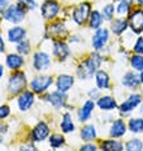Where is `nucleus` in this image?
Returning a JSON list of instances; mask_svg holds the SVG:
<instances>
[{"instance_id": "nucleus-1", "label": "nucleus", "mask_w": 143, "mask_h": 151, "mask_svg": "<svg viewBox=\"0 0 143 151\" xmlns=\"http://www.w3.org/2000/svg\"><path fill=\"white\" fill-rule=\"evenodd\" d=\"M100 64H102V58L98 53H92L90 57L84 62V64L77 69V75L80 79H89L92 76V74L96 73V70L99 69Z\"/></svg>"}, {"instance_id": "nucleus-2", "label": "nucleus", "mask_w": 143, "mask_h": 151, "mask_svg": "<svg viewBox=\"0 0 143 151\" xmlns=\"http://www.w3.org/2000/svg\"><path fill=\"white\" fill-rule=\"evenodd\" d=\"M27 85L26 75L23 73H15L10 76L9 81H8V88L11 94H18L20 91L24 90V88Z\"/></svg>"}, {"instance_id": "nucleus-3", "label": "nucleus", "mask_w": 143, "mask_h": 151, "mask_svg": "<svg viewBox=\"0 0 143 151\" xmlns=\"http://www.w3.org/2000/svg\"><path fill=\"white\" fill-rule=\"evenodd\" d=\"M53 83L52 76H48V75H41V76H36L31 83V89L34 91V93L39 94L43 93L49 88V85Z\"/></svg>"}, {"instance_id": "nucleus-4", "label": "nucleus", "mask_w": 143, "mask_h": 151, "mask_svg": "<svg viewBox=\"0 0 143 151\" xmlns=\"http://www.w3.org/2000/svg\"><path fill=\"white\" fill-rule=\"evenodd\" d=\"M89 17H90V3H82L74 9L72 18L80 26H82L89 19Z\"/></svg>"}, {"instance_id": "nucleus-5", "label": "nucleus", "mask_w": 143, "mask_h": 151, "mask_svg": "<svg viewBox=\"0 0 143 151\" xmlns=\"http://www.w3.org/2000/svg\"><path fill=\"white\" fill-rule=\"evenodd\" d=\"M24 18V9L19 5H10L4 12V19L11 23H19Z\"/></svg>"}, {"instance_id": "nucleus-6", "label": "nucleus", "mask_w": 143, "mask_h": 151, "mask_svg": "<svg viewBox=\"0 0 143 151\" xmlns=\"http://www.w3.org/2000/svg\"><path fill=\"white\" fill-rule=\"evenodd\" d=\"M129 27L134 33L143 32V9H134L129 15Z\"/></svg>"}, {"instance_id": "nucleus-7", "label": "nucleus", "mask_w": 143, "mask_h": 151, "mask_svg": "<svg viewBox=\"0 0 143 151\" xmlns=\"http://www.w3.org/2000/svg\"><path fill=\"white\" fill-rule=\"evenodd\" d=\"M60 12V4L56 0H46L41 8V13L46 19H53Z\"/></svg>"}, {"instance_id": "nucleus-8", "label": "nucleus", "mask_w": 143, "mask_h": 151, "mask_svg": "<svg viewBox=\"0 0 143 151\" xmlns=\"http://www.w3.org/2000/svg\"><path fill=\"white\" fill-rule=\"evenodd\" d=\"M109 40V32L105 28L96 29V33L92 37V47L95 50H102Z\"/></svg>"}, {"instance_id": "nucleus-9", "label": "nucleus", "mask_w": 143, "mask_h": 151, "mask_svg": "<svg viewBox=\"0 0 143 151\" xmlns=\"http://www.w3.org/2000/svg\"><path fill=\"white\" fill-rule=\"evenodd\" d=\"M49 64H51V58L46 52H36L34 57H33V66L36 70L42 71L47 70Z\"/></svg>"}, {"instance_id": "nucleus-10", "label": "nucleus", "mask_w": 143, "mask_h": 151, "mask_svg": "<svg viewBox=\"0 0 143 151\" xmlns=\"http://www.w3.org/2000/svg\"><path fill=\"white\" fill-rule=\"evenodd\" d=\"M33 102H34V94L29 90L23 91L18 98V107H19V109L23 112L28 111L29 108L33 106Z\"/></svg>"}, {"instance_id": "nucleus-11", "label": "nucleus", "mask_w": 143, "mask_h": 151, "mask_svg": "<svg viewBox=\"0 0 143 151\" xmlns=\"http://www.w3.org/2000/svg\"><path fill=\"white\" fill-rule=\"evenodd\" d=\"M49 135V128L44 122H39L32 131V140L33 141H43Z\"/></svg>"}, {"instance_id": "nucleus-12", "label": "nucleus", "mask_w": 143, "mask_h": 151, "mask_svg": "<svg viewBox=\"0 0 143 151\" xmlns=\"http://www.w3.org/2000/svg\"><path fill=\"white\" fill-rule=\"evenodd\" d=\"M74 85V78L70 76V75H60L56 81V86L58 91H62V93H66L69 91Z\"/></svg>"}, {"instance_id": "nucleus-13", "label": "nucleus", "mask_w": 143, "mask_h": 151, "mask_svg": "<svg viewBox=\"0 0 143 151\" xmlns=\"http://www.w3.org/2000/svg\"><path fill=\"white\" fill-rule=\"evenodd\" d=\"M53 55L58 57L60 60H65V58L70 55V48L65 42L62 41H54L53 43Z\"/></svg>"}, {"instance_id": "nucleus-14", "label": "nucleus", "mask_w": 143, "mask_h": 151, "mask_svg": "<svg viewBox=\"0 0 143 151\" xmlns=\"http://www.w3.org/2000/svg\"><path fill=\"white\" fill-rule=\"evenodd\" d=\"M139 103H141V95H138V94L130 95L124 103L120 104V111L123 113H128L130 111H133Z\"/></svg>"}, {"instance_id": "nucleus-15", "label": "nucleus", "mask_w": 143, "mask_h": 151, "mask_svg": "<svg viewBox=\"0 0 143 151\" xmlns=\"http://www.w3.org/2000/svg\"><path fill=\"white\" fill-rule=\"evenodd\" d=\"M47 100L52 104L54 108L60 109V108L64 107L65 103H66V95H65V93H62V91H58L57 90V91H54V93L49 94Z\"/></svg>"}, {"instance_id": "nucleus-16", "label": "nucleus", "mask_w": 143, "mask_h": 151, "mask_svg": "<svg viewBox=\"0 0 143 151\" xmlns=\"http://www.w3.org/2000/svg\"><path fill=\"white\" fill-rule=\"evenodd\" d=\"M6 66L10 70H18L22 68V65L24 64V60L22 55H16V53H10V55L6 56Z\"/></svg>"}, {"instance_id": "nucleus-17", "label": "nucleus", "mask_w": 143, "mask_h": 151, "mask_svg": "<svg viewBox=\"0 0 143 151\" xmlns=\"http://www.w3.org/2000/svg\"><path fill=\"white\" fill-rule=\"evenodd\" d=\"M98 107L102 111H113L117 108V100L113 96H100L98 100Z\"/></svg>"}, {"instance_id": "nucleus-18", "label": "nucleus", "mask_w": 143, "mask_h": 151, "mask_svg": "<svg viewBox=\"0 0 143 151\" xmlns=\"http://www.w3.org/2000/svg\"><path fill=\"white\" fill-rule=\"evenodd\" d=\"M26 37V29L22 27H13L8 31V40L10 42H20Z\"/></svg>"}, {"instance_id": "nucleus-19", "label": "nucleus", "mask_w": 143, "mask_h": 151, "mask_svg": "<svg viewBox=\"0 0 143 151\" xmlns=\"http://www.w3.org/2000/svg\"><path fill=\"white\" fill-rule=\"evenodd\" d=\"M125 133V123L123 119H117L110 127V136L112 137H122Z\"/></svg>"}, {"instance_id": "nucleus-20", "label": "nucleus", "mask_w": 143, "mask_h": 151, "mask_svg": "<svg viewBox=\"0 0 143 151\" xmlns=\"http://www.w3.org/2000/svg\"><path fill=\"white\" fill-rule=\"evenodd\" d=\"M94 106H95V104H94L92 100H87V102L84 104V107L79 111V121L85 122V121L89 119L91 112H92V109H94Z\"/></svg>"}, {"instance_id": "nucleus-21", "label": "nucleus", "mask_w": 143, "mask_h": 151, "mask_svg": "<svg viewBox=\"0 0 143 151\" xmlns=\"http://www.w3.org/2000/svg\"><path fill=\"white\" fill-rule=\"evenodd\" d=\"M110 27H112V31H113V33H114V35L120 36L122 33H123L125 29L129 27V24H128V22H127L125 19L119 18V19H114V20H113Z\"/></svg>"}, {"instance_id": "nucleus-22", "label": "nucleus", "mask_w": 143, "mask_h": 151, "mask_svg": "<svg viewBox=\"0 0 143 151\" xmlns=\"http://www.w3.org/2000/svg\"><path fill=\"white\" fill-rule=\"evenodd\" d=\"M139 81H141V79H138L136 74L127 73L123 79V85L129 88V89H136V88H138V85H139Z\"/></svg>"}, {"instance_id": "nucleus-23", "label": "nucleus", "mask_w": 143, "mask_h": 151, "mask_svg": "<svg viewBox=\"0 0 143 151\" xmlns=\"http://www.w3.org/2000/svg\"><path fill=\"white\" fill-rule=\"evenodd\" d=\"M103 14H100L98 10H94L90 13V17H89V27L91 29H99L100 26L103 24Z\"/></svg>"}, {"instance_id": "nucleus-24", "label": "nucleus", "mask_w": 143, "mask_h": 151, "mask_svg": "<svg viewBox=\"0 0 143 151\" xmlns=\"http://www.w3.org/2000/svg\"><path fill=\"white\" fill-rule=\"evenodd\" d=\"M103 151H123V144L115 140H108L100 145Z\"/></svg>"}, {"instance_id": "nucleus-25", "label": "nucleus", "mask_w": 143, "mask_h": 151, "mask_svg": "<svg viewBox=\"0 0 143 151\" xmlns=\"http://www.w3.org/2000/svg\"><path fill=\"white\" fill-rule=\"evenodd\" d=\"M96 78V85L99 89H109V76L103 70H99L95 75Z\"/></svg>"}, {"instance_id": "nucleus-26", "label": "nucleus", "mask_w": 143, "mask_h": 151, "mask_svg": "<svg viewBox=\"0 0 143 151\" xmlns=\"http://www.w3.org/2000/svg\"><path fill=\"white\" fill-rule=\"evenodd\" d=\"M95 137H96L95 126L87 124L81 129V138L84 141H86V142L87 141H92V140H95Z\"/></svg>"}, {"instance_id": "nucleus-27", "label": "nucleus", "mask_w": 143, "mask_h": 151, "mask_svg": "<svg viewBox=\"0 0 143 151\" xmlns=\"http://www.w3.org/2000/svg\"><path fill=\"white\" fill-rule=\"evenodd\" d=\"M61 129H62V132H65V133H70L75 129V124L72 122V119H71L70 113H65L64 117H62Z\"/></svg>"}, {"instance_id": "nucleus-28", "label": "nucleus", "mask_w": 143, "mask_h": 151, "mask_svg": "<svg viewBox=\"0 0 143 151\" xmlns=\"http://www.w3.org/2000/svg\"><path fill=\"white\" fill-rule=\"evenodd\" d=\"M48 32L49 35L53 36V37H57V38H61V36H64L66 33V29L65 26L61 23H53L48 27Z\"/></svg>"}, {"instance_id": "nucleus-29", "label": "nucleus", "mask_w": 143, "mask_h": 151, "mask_svg": "<svg viewBox=\"0 0 143 151\" xmlns=\"http://www.w3.org/2000/svg\"><path fill=\"white\" fill-rule=\"evenodd\" d=\"M128 126L130 131L134 133L143 132V118H130Z\"/></svg>"}, {"instance_id": "nucleus-30", "label": "nucleus", "mask_w": 143, "mask_h": 151, "mask_svg": "<svg viewBox=\"0 0 143 151\" xmlns=\"http://www.w3.org/2000/svg\"><path fill=\"white\" fill-rule=\"evenodd\" d=\"M125 150L127 151H142L143 150V144L141 140L138 138H133V140H129L125 145Z\"/></svg>"}, {"instance_id": "nucleus-31", "label": "nucleus", "mask_w": 143, "mask_h": 151, "mask_svg": "<svg viewBox=\"0 0 143 151\" xmlns=\"http://www.w3.org/2000/svg\"><path fill=\"white\" fill-rule=\"evenodd\" d=\"M130 65L137 71H143V56L142 55H134L130 58Z\"/></svg>"}, {"instance_id": "nucleus-32", "label": "nucleus", "mask_w": 143, "mask_h": 151, "mask_svg": "<svg viewBox=\"0 0 143 151\" xmlns=\"http://www.w3.org/2000/svg\"><path fill=\"white\" fill-rule=\"evenodd\" d=\"M65 144V138L64 136H61V135H52L51 137H49V145L52 146L53 149H58V147H61L62 145Z\"/></svg>"}, {"instance_id": "nucleus-33", "label": "nucleus", "mask_w": 143, "mask_h": 151, "mask_svg": "<svg viewBox=\"0 0 143 151\" xmlns=\"http://www.w3.org/2000/svg\"><path fill=\"white\" fill-rule=\"evenodd\" d=\"M129 10H130L129 1H127V0H119V3H118V5H117L118 13L120 15H125V14L129 13Z\"/></svg>"}, {"instance_id": "nucleus-34", "label": "nucleus", "mask_w": 143, "mask_h": 151, "mask_svg": "<svg viewBox=\"0 0 143 151\" xmlns=\"http://www.w3.org/2000/svg\"><path fill=\"white\" fill-rule=\"evenodd\" d=\"M29 41L27 40H22L20 42H18V46H16V51H18L20 55H28L29 51H31V47H29Z\"/></svg>"}, {"instance_id": "nucleus-35", "label": "nucleus", "mask_w": 143, "mask_h": 151, "mask_svg": "<svg viewBox=\"0 0 143 151\" xmlns=\"http://www.w3.org/2000/svg\"><path fill=\"white\" fill-rule=\"evenodd\" d=\"M18 5L22 8V9L33 10V9H36L37 4L34 0H18Z\"/></svg>"}, {"instance_id": "nucleus-36", "label": "nucleus", "mask_w": 143, "mask_h": 151, "mask_svg": "<svg viewBox=\"0 0 143 151\" xmlns=\"http://www.w3.org/2000/svg\"><path fill=\"white\" fill-rule=\"evenodd\" d=\"M113 15H114V5L113 4H108L103 8V17L107 20H112Z\"/></svg>"}, {"instance_id": "nucleus-37", "label": "nucleus", "mask_w": 143, "mask_h": 151, "mask_svg": "<svg viewBox=\"0 0 143 151\" xmlns=\"http://www.w3.org/2000/svg\"><path fill=\"white\" fill-rule=\"evenodd\" d=\"M134 52L138 55H143V37H139L134 45Z\"/></svg>"}, {"instance_id": "nucleus-38", "label": "nucleus", "mask_w": 143, "mask_h": 151, "mask_svg": "<svg viewBox=\"0 0 143 151\" xmlns=\"http://www.w3.org/2000/svg\"><path fill=\"white\" fill-rule=\"evenodd\" d=\"M10 114V108L8 106H0V119H5Z\"/></svg>"}, {"instance_id": "nucleus-39", "label": "nucleus", "mask_w": 143, "mask_h": 151, "mask_svg": "<svg viewBox=\"0 0 143 151\" xmlns=\"http://www.w3.org/2000/svg\"><path fill=\"white\" fill-rule=\"evenodd\" d=\"M80 151H98V149H96V146L92 145V144H86L80 149Z\"/></svg>"}, {"instance_id": "nucleus-40", "label": "nucleus", "mask_w": 143, "mask_h": 151, "mask_svg": "<svg viewBox=\"0 0 143 151\" xmlns=\"http://www.w3.org/2000/svg\"><path fill=\"white\" fill-rule=\"evenodd\" d=\"M6 6H9V3H8V0H0V13L5 10Z\"/></svg>"}, {"instance_id": "nucleus-41", "label": "nucleus", "mask_w": 143, "mask_h": 151, "mask_svg": "<svg viewBox=\"0 0 143 151\" xmlns=\"http://www.w3.org/2000/svg\"><path fill=\"white\" fill-rule=\"evenodd\" d=\"M6 132V126L5 124H0V142L3 141V136Z\"/></svg>"}, {"instance_id": "nucleus-42", "label": "nucleus", "mask_w": 143, "mask_h": 151, "mask_svg": "<svg viewBox=\"0 0 143 151\" xmlns=\"http://www.w3.org/2000/svg\"><path fill=\"white\" fill-rule=\"evenodd\" d=\"M19 151H38L34 146H23V147H20Z\"/></svg>"}, {"instance_id": "nucleus-43", "label": "nucleus", "mask_w": 143, "mask_h": 151, "mask_svg": "<svg viewBox=\"0 0 143 151\" xmlns=\"http://www.w3.org/2000/svg\"><path fill=\"white\" fill-rule=\"evenodd\" d=\"M89 95L91 96L92 99H95L94 96H96V98H100V96H99V90H98V89H94V90H91L90 93H89Z\"/></svg>"}, {"instance_id": "nucleus-44", "label": "nucleus", "mask_w": 143, "mask_h": 151, "mask_svg": "<svg viewBox=\"0 0 143 151\" xmlns=\"http://www.w3.org/2000/svg\"><path fill=\"white\" fill-rule=\"evenodd\" d=\"M5 51V45H4V41L1 38V36H0V52H4Z\"/></svg>"}, {"instance_id": "nucleus-45", "label": "nucleus", "mask_w": 143, "mask_h": 151, "mask_svg": "<svg viewBox=\"0 0 143 151\" xmlns=\"http://www.w3.org/2000/svg\"><path fill=\"white\" fill-rule=\"evenodd\" d=\"M3 73H4V69H3V66L0 65V78L3 76Z\"/></svg>"}, {"instance_id": "nucleus-46", "label": "nucleus", "mask_w": 143, "mask_h": 151, "mask_svg": "<svg viewBox=\"0 0 143 151\" xmlns=\"http://www.w3.org/2000/svg\"><path fill=\"white\" fill-rule=\"evenodd\" d=\"M137 1H138V4H139L141 6H143V0H137Z\"/></svg>"}, {"instance_id": "nucleus-47", "label": "nucleus", "mask_w": 143, "mask_h": 151, "mask_svg": "<svg viewBox=\"0 0 143 151\" xmlns=\"http://www.w3.org/2000/svg\"><path fill=\"white\" fill-rule=\"evenodd\" d=\"M139 78H141V81L143 83V71H141V75H139Z\"/></svg>"}, {"instance_id": "nucleus-48", "label": "nucleus", "mask_w": 143, "mask_h": 151, "mask_svg": "<svg viewBox=\"0 0 143 151\" xmlns=\"http://www.w3.org/2000/svg\"><path fill=\"white\" fill-rule=\"evenodd\" d=\"M127 1H129V3H133V1H134V0H127Z\"/></svg>"}, {"instance_id": "nucleus-49", "label": "nucleus", "mask_w": 143, "mask_h": 151, "mask_svg": "<svg viewBox=\"0 0 143 151\" xmlns=\"http://www.w3.org/2000/svg\"><path fill=\"white\" fill-rule=\"evenodd\" d=\"M141 112H142V113H143V106H142V109H141Z\"/></svg>"}]
</instances>
